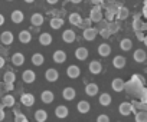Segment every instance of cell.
<instances>
[{
    "label": "cell",
    "instance_id": "31",
    "mask_svg": "<svg viewBox=\"0 0 147 122\" xmlns=\"http://www.w3.org/2000/svg\"><path fill=\"white\" fill-rule=\"evenodd\" d=\"M35 119H36L38 122H45V121L48 119V112L43 111V109H38V111L35 112Z\"/></svg>",
    "mask_w": 147,
    "mask_h": 122
},
{
    "label": "cell",
    "instance_id": "44",
    "mask_svg": "<svg viewBox=\"0 0 147 122\" xmlns=\"http://www.w3.org/2000/svg\"><path fill=\"white\" fill-rule=\"evenodd\" d=\"M97 121H98V122H108L110 118H108L107 115H100V116L97 118Z\"/></svg>",
    "mask_w": 147,
    "mask_h": 122
},
{
    "label": "cell",
    "instance_id": "52",
    "mask_svg": "<svg viewBox=\"0 0 147 122\" xmlns=\"http://www.w3.org/2000/svg\"><path fill=\"white\" fill-rule=\"evenodd\" d=\"M69 2H71V3H74V5H78V3H81V2H82V0H69Z\"/></svg>",
    "mask_w": 147,
    "mask_h": 122
},
{
    "label": "cell",
    "instance_id": "53",
    "mask_svg": "<svg viewBox=\"0 0 147 122\" xmlns=\"http://www.w3.org/2000/svg\"><path fill=\"white\" fill-rule=\"evenodd\" d=\"M0 109H5V103H3V102L0 103Z\"/></svg>",
    "mask_w": 147,
    "mask_h": 122
},
{
    "label": "cell",
    "instance_id": "41",
    "mask_svg": "<svg viewBox=\"0 0 147 122\" xmlns=\"http://www.w3.org/2000/svg\"><path fill=\"white\" fill-rule=\"evenodd\" d=\"M108 29L111 30V33H117V32H118V29H120V25H118V23H114V22H110Z\"/></svg>",
    "mask_w": 147,
    "mask_h": 122
},
{
    "label": "cell",
    "instance_id": "24",
    "mask_svg": "<svg viewBox=\"0 0 147 122\" xmlns=\"http://www.w3.org/2000/svg\"><path fill=\"white\" fill-rule=\"evenodd\" d=\"M75 57L78 60H85L88 57V49L87 47H78L75 50Z\"/></svg>",
    "mask_w": 147,
    "mask_h": 122
},
{
    "label": "cell",
    "instance_id": "2",
    "mask_svg": "<svg viewBox=\"0 0 147 122\" xmlns=\"http://www.w3.org/2000/svg\"><path fill=\"white\" fill-rule=\"evenodd\" d=\"M118 111H120V113H121V115L128 116V115L134 111V105H133V103H130V102H123V103H120Z\"/></svg>",
    "mask_w": 147,
    "mask_h": 122
},
{
    "label": "cell",
    "instance_id": "48",
    "mask_svg": "<svg viewBox=\"0 0 147 122\" xmlns=\"http://www.w3.org/2000/svg\"><path fill=\"white\" fill-rule=\"evenodd\" d=\"M143 15L147 17V2H144V7H143Z\"/></svg>",
    "mask_w": 147,
    "mask_h": 122
},
{
    "label": "cell",
    "instance_id": "20",
    "mask_svg": "<svg viewBox=\"0 0 147 122\" xmlns=\"http://www.w3.org/2000/svg\"><path fill=\"white\" fill-rule=\"evenodd\" d=\"M111 53V46L108 43H102L98 46V55L102 56V57H107L108 55Z\"/></svg>",
    "mask_w": 147,
    "mask_h": 122
},
{
    "label": "cell",
    "instance_id": "47",
    "mask_svg": "<svg viewBox=\"0 0 147 122\" xmlns=\"http://www.w3.org/2000/svg\"><path fill=\"white\" fill-rule=\"evenodd\" d=\"M5 89L12 91V89H13V83H5Z\"/></svg>",
    "mask_w": 147,
    "mask_h": 122
},
{
    "label": "cell",
    "instance_id": "10",
    "mask_svg": "<svg viewBox=\"0 0 147 122\" xmlns=\"http://www.w3.org/2000/svg\"><path fill=\"white\" fill-rule=\"evenodd\" d=\"M0 42L3 45H12L13 43V33L9 30H5L2 35H0Z\"/></svg>",
    "mask_w": 147,
    "mask_h": 122
},
{
    "label": "cell",
    "instance_id": "45",
    "mask_svg": "<svg viewBox=\"0 0 147 122\" xmlns=\"http://www.w3.org/2000/svg\"><path fill=\"white\" fill-rule=\"evenodd\" d=\"M136 36H137L138 40H144V39H146V36H144L143 32H136Z\"/></svg>",
    "mask_w": 147,
    "mask_h": 122
},
{
    "label": "cell",
    "instance_id": "30",
    "mask_svg": "<svg viewBox=\"0 0 147 122\" xmlns=\"http://www.w3.org/2000/svg\"><path fill=\"white\" fill-rule=\"evenodd\" d=\"M98 102H100V105H102V106H108V105L111 103V95H110V93H101L100 98H98Z\"/></svg>",
    "mask_w": 147,
    "mask_h": 122
},
{
    "label": "cell",
    "instance_id": "3",
    "mask_svg": "<svg viewBox=\"0 0 147 122\" xmlns=\"http://www.w3.org/2000/svg\"><path fill=\"white\" fill-rule=\"evenodd\" d=\"M133 29H134V32H144L147 29V25L136 15L134 16V20H133Z\"/></svg>",
    "mask_w": 147,
    "mask_h": 122
},
{
    "label": "cell",
    "instance_id": "43",
    "mask_svg": "<svg viewBox=\"0 0 147 122\" xmlns=\"http://www.w3.org/2000/svg\"><path fill=\"white\" fill-rule=\"evenodd\" d=\"M108 25H110V22L102 19L101 22H98V30H101V29H107V27H108Z\"/></svg>",
    "mask_w": 147,
    "mask_h": 122
},
{
    "label": "cell",
    "instance_id": "37",
    "mask_svg": "<svg viewBox=\"0 0 147 122\" xmlns=\"http://www.w3.org/2000/svg\"><path fill=\"white\" fill-rule=\"evenodd\" d=\"M136 122H147V111H140L136 113Z\"/></svg>",
    "mask_w": 147,
    "mask_h": 122
},
{
    "label": "cell",
    "instance_id": "22",
    "mask_svg": "<svg viewBox=\"0 0 147 122\" xmlns=\"http://www.w3.org/2000/svg\"><path fill=\"white\" fill-rule=\"evenodd\" d=\"M68 19H69V23L74 25V26H80L81 22H82V16L80 13H71Z\"/></svg>",
    "mask_w": 147,
    "mask_h": 122
},
{
    "label": "cell",
    "instance_id": "46",
    "mask_svg": "<svg viewBox=\"0 0 147 122\" xmlns=\"http://www.w3.org/2000/svg\"><path fill=\"white\" fill-rule=\"evenodd\" d=\"M5 118H6V115H5V111H3V109H0V122H2V121H5Z\"/></svg>",
    "mask_w": 147,
    "mask_h": 122
},
{
    "label": "cell",
    "instance_id": "32",
    "mask_svg": "<svg viewBox=\"0 0 147 122\" xmlns=\"http://www.w3.org/2000/svg\"><path fill=\"white\" fill-rule=\"evenodd\" d=\"M77 109H78L80 113H87L90 111V103L87 101H80L78 105H77Z\"/></svg>",
    "mask_w": 147,
    "mask_h": 122
},
{
    "label": "cell",
    "instance_id": "34",
    "mask_svg": "<svg viewBox=\"0 0 147 122\" xmlns=\"http://www.w3.org/2000/svg\"><path fill=\"white\" fill-rule=\"evenodd\" d=\"M120 47H121V50H124V52H127V50H130L131 47H133V42L130 40V39H123L121 42H120Z\"/></svg>",
    "mask_w": 147,
    "mask_h": 122
},
{
    "label": "cell",
    "instance_id": "58",
    "mask_svg": "<svg viewBox=\"0 0 147 122\" xmlns=\"http://www.w3.org/2000/svg\"><path fill=\"white\" fill-rule=\"evenodd\" d=\"M7 2H13V0H7Z\"/></svg>",
    "mask_w": 147,
    "mask_h": 122
},
{
    "label": "cell",
    "instance_id": "17",
    "mask_svg": "<svg viewBox=\"0 0 147 122\" xmlns=\"http://www.w3.org/2000/svg\"><path fill=\"white\" fill-rule=\"evenodd\" d=\"M52 57H53V62H56V63H63L65 60H66V53H65L63 50H55Z\"/></svg>",
    "mask_w": 147,
    "mask_h": 122
},
{
    "label": "cell",
    "instance_id": "26",
    "mask_svg": "<svg viewBox=\"0 0 147 122\" xmlns=\"http://www.w3.org/2000/svg\"><path fill=\"white\" fill-rule=\"evenodd\" d=\"M43 62H45V57H43L42 53H33L32 55V63L35 66H42Z\"/></svg>",
    "mask_w": 147,
    "mask_h": 122
},
{
    "label": "cell",
    "instance_id": "36",
    "mask_svg": "<svg viewBox=\"0 0 147 122\" xmlns=\"http://www.w3.org/2000/svg\"><path fill=\"white\" fill-rule=\"evenodd\" d=\"M2 102L5 103V106L10 108V106H13V105H15V98H13L12 95H5V98L2 99Z\"/></svg>",
    "mask_w": 147,
    "mask_h": 122
},
{
    "label": "cell",
    "instance_id": "56",
    "mask_svg": "<svg viewBox=\"0 0 147 122\" xmlns=\"http://www.w3.org/2000/svg\"><path fill=\"white\" fill-rule=\"evenodd\" d=\"M143 42H144V45H146V46H147V36H146V39H144V40H143Z\"/></svg>",
    "mask_w": 147,
    "mask_h": 122
},
{
    "label": "cell",
    "instance_id": "40",
    "mask_svg": "<svg viewBox=\"0 0 147 122\" xmlns=\"http://www.w3.org/2000/svg\"><path fill=\"white\" fill-rule=\"evenodd\" d=\"M91 22H92V20H91L90 17H88V19H82V22H81V25H80V27H82V29L85 30V29H88V27H91Z\"/></svg>",
    "mask_w": 147,
    "mask_h": 122
},
{
    "label": "cell",
    "instance_id": "15",
    "mask_svg": "<svg viewBox=\"0 0 147 122\" xmlns=\"http://www.w3.org/2000/svg\"><path fill=\"white\" fill-rule=\"evenodd\" d=\"M20 102H22V105H25V106H32V105L35 103V96H33L32 93H23L22 98H20Z\"/></svg>",
    "mask_w": 147,
    "mask_h": 122
},
{
    "label": "cell",
    "instance_id": "39",
    "mask_svg": "<svg viewBox=\"0 0 147 122\" xmlns=\"http://www.w3.org/2000/svg\"><path fill=\"white\" fill-rule=\"evenodd\" d=\"M115 16H117V15H115V13H113L111 10H105V15H104V19H105V20H108V22H113Z\"/></svg>",
    "mask_w": 147,
    "mask_h": 122
},
{
    "label": "cell",
    "instance_id": "14",
    "mask_svg": "<svg viewBox=\"0 0 147 122\" xmlns=\"http://www.w3.org/2000/svg\"><path fill=\"white\" fill-rule=\"evenodd\" d=\"M68 113H69V109H68L66 106H63V105H59V106H56V109H55V115H56V118H59V119H65V118L68 116Z\"/></svg>",
    "mask_w": 147,
    "mask_h": 122
},
{
    "label": "cell",
    "instance_id": "21",
    "mask_svg": "<svg viewBox=\"0 0 147 122\" xmlns=\"http://www.w3.org/2000/svg\"><path fill=\"white\" fill-rule=\"evenodd\" d=\"M10 19H12V22L13 23H22L23 22V19H25V15H23V12H20V10H15V12H12V16H10Z\"/></svg>",
    "mask_w": 147,
    "mask_h": 122
},
{
    "label": "cell",
    "instance_id": "9",
    "mask_svg": "<svg viewBox=\"0 0 147 122\" xmlns=\"http://www.w3.org/2000/svg\"><path fill=\"white\" fill-rule=\"evenodd\" d=\"M75 95H77L75 89L71 88V86H66V88L62 91V98H63L65 101H72L74 98H75Z\"/></svg>",
    "mask_w": 147,
    "mask_h": 122
},
{
    "label": "cell",
    "instance_id": "33",
    "mask_svg": "<svg viewBox=\"0 0 147 122\" xmlns=\"http://www.w3.org/2000/svg\"><path fill=\"white\" fill-rule=\"evenodd\" d=\"M128 15H130L128 9L124 7V6H120V10H118V13H117V17H118L120 20H125V19L128 17Z\"/></svg>",
    "mask_w": 147,
    "mask_h": 122
},
{
    "label": "cell",
    "instance_id": "29",
    "mask_svg": "<svg viewBox=\"0 0 147 122\" xmlns=\"http://www.w3.org/2000/svg\"><path fill=\"white\" fill-rule=\"evenodd\" d=\"M39 43H40L42 46H49V45L52 43V36H51L49 33H42V35L39 36Z\"/></svg>",
    "mask_w": 147,
    "mask_h": 122
},
{
    "label": "cell",
    "instance_id": "13",
    "mask_svg": "<svg viewBox=\"0 0 147 122\" xmlns=\"http://www.w3.org/2000/svg\"><path fill=\"white\" fill-rule=\"evenodd\" d=\"M125 63H127V60H125V57L121 56V55H118V56H115V57L113 59V65H114L115 69H123V68L125 66Z\"/></svg>",
    "mask_w": 147,
    "mask_h": 122
},
{
    "label": "cell",
    "instance_id": "25",
    "mask_svg": "<svg viewBox=\"0 0 147 122\" xmlns=\"http://www.w3.org/2000/svg\"><path fill=\"white\" fill-rule=\"evenodd\" d=\"M85 93L88 96H95L98 93V85L97 83H88L85 86Z\"/></svg>",
    "mask_w": 147,
    "mask_h": 122
},
{
    "label": "cell",
    "instance_id": "38",
    "mask_svg": "<svg viewBox=\"0 0 147 122\" xmlns=\"http://www.w3.org/2000/svg\"><path fill=\"white\" fill-rule=\"evenodd\" d=\"M98 33H100V36L102 37V39H108L113 33H111V30L107 27V29H101V30H98Z\"/></svg>",
    "mask_w": 147,
    "mask_h": 122
},
{
    "label": "cell",
    "instance_id": "55",
    "mask_svg": "<svg viewBox=\"0 0 147 122\" xmlns=\"http://www.w3.org/2000/svg\"><path fill=\"white\" fill-rule=\"evenodd\" d=\"M90 2H92L94 5H98V2H97V0H90Z\"/></svg>",
    "mask_w": 147,
    "mask_h": 122
},
{
    "label": "cell",
    "instance_id": "8",
    "mask_svg": "<svg viewBox=\"0 0 147 122\" xmlns=\"http://www.w3.org/2000/svg\"><path fill=\"white\" fill-rule=\"evenodd\" d=\"M22 79H23L25 83H33L35 79H36V73H35L33 71L28 69V71H25V72L22 73Z\"/></svg>",
    "mask_w": 147,
    "mask_h": 122
},
{
    "label": "cell",
    "instance_id": "16",
    "mask_svg": "<svg viewBox=\"0 0 147 122\" xmlns=\"http://www.w3.org/2000/svg\"><path fill=\"white\" fill-rule=\"evenodd\" d=\"M12 63H13L15 66H22V65L25 63V56H23V53L16 52V53L12 56Z\"/></svg>",
    "mask_w": 147,
    "mask_h": 122
},
{
    "label": "cell",
    "instance_id": "35",
    "mask_svg": "<svg viewBox=\"0 0 147 122\" xmlns=\"http://www.w3.org/2000/svg\"><path fill=\"white\" fill-rule=\"evenodd\" d=\"M15 81H16V76H15V73L13 72H6L5 75H3V82L5 83H15Z\"/></svg>",
    "mask_w": 147,
    "mask_h": 122
},
{
    "label": "cell",
    "instance_id": "27",
    "mask_svg": "<svg viewBox=\"0 0 147 122\" xmlns=\"http://www.w3.org/2000/svg\"><path fill=\"white\" fill-rule=\"evenodd\" d=\"M53 93L51 92V91H43L42 92V95H40V99H42V102L43 103H52L53 102Z\"/></svg>",
    "mask_w": 147,
    "mask_h": 122
},
{
    "label": "cell",
    "instance_id": "42",
    "mask_svg": "<svg viewBox=\"0 0 147 122\" xmlns=\"http://www.w3.org/2000/svg\"><path fill=\"white\" fill-rule=\"evenodd\" d=\"M15 122H28V118L22 113H16L15 115Z\"/></svg>",
    "mask_w": 147,
    "mask_h": 122
},
{
    "label": "cell",
    "instance_id": "57",
    "mask_svg": "<svg viewBox=\"0 0 147 122\" xmlns=\"http://www.w3.org/2000/svg\"><path fill=\"white\" fill-rule=\"evenodd\" d=\"M97 2H98V3H102V2H104V0H97Z\"/></svg>",
    "mask_w": 147,
    "mask_h": 122
},
{
    "label": "cell",
    "instance_id": "1",
    "mask_svg": "<svg viewBox=\"0 0 147 122\" xmlns=\"http://www.w3.org/2000/svg\"><path fill=\"white\" fill-rule=\"evenodd\" d=\"M90 19L92 20V22H95V23H98V22H101L104 17H102V10H101V7L100 6H94L92 9H91V12H90Z\"/></svg>",
    "mask_w": 147,
    "mask_h": 122
},
{
    "label": "cell",
    "instance_id": "50",
    "mask_svg": "<svg viewBox=\"0 0 147 122\" xmlns=\"http://www.w3.org/2000/svg\"><path fill=\"white\" fill-rule=\"evenodd\" d=\"M46 2H48L49 5H56V3L59 2V0H46Z\"/></svg>",
    "mask_w": 147,
    "mask_h": 122
},
{
    "label": "cell",
    "instance_id": "11",
    "mask_svg": "<svg viewBox=\"0 0 147 122\" xmlns=\"http://www.w3.org/2000/svg\"><path fill=\"white\" fill-rule=\"evenodd\" d=\"M45 78H46V81H48V82H56V81H58V78H59V72H58L56 69L51 68V69H48V71H46Z\"/></svg>",
    "mask_w": 147,
    "mask_h": 122
},
{
    "label": "cell",
    "instance_id": "19",
    "mask_svg": "<svg viewBox=\"0 0 147 122\" xmlns=\"http://www.w3.org/2000/svg\"><path fill=\"white\" fill-rule=\"evenodd\" d=\"M30 22H32V25L33 26H42L43 25V22H45V17L40 15V13H33L32 15V17H30Z\"/></svg>",
    "mask_w": 147,
    "mask_h": 122
},
{
    "label": "cell",
    "instance_id": "18",
    "mask_svg": "<svg viewBox=\"0 0 147 122\" xmlns=\"http://www.w3.org/2000/svg\"><path fill=\"white\" fill-rule=\"evenodd\" d=\"M133 57H134V60H136V62L141 63V62H144V60H146L147 55H146V52H144L143 49H137V50H134V53H133Z\"/></svg>",
    "mask_w": 147,
    "mask_h": 122
},
{
    "label": "cell",
    "instance_id": "49",
    "mask_svg": "<svg viewBox=\"0 0 147 122\" xmlns=\"http://www.w3.org/2000/svg\"><path fill=\"white\" fill-rule=\"evenodd\" d=\"M5 66V57L3 56H0V69H2Z\"/></svg>",
    "mask_w": 147,
    "mask_h": 122
},
{
    "label": "cell",
    "instance_id": "7",
    "mask_svg": "<svg viewBox=\"0 0 147 122\" xmlns=\"http://www.w3.org/2000/svg\"><path fill=\"white\" fill-rule=\"evenodd\" d=\"M88 69L92 75H100L102 72V65L98 62V60H92V62L88 65Z\"/></svg>",
    "mask_w": 147,
    "mask_h": 122
},
{
    "label": "cell",
    "instance_id": "12",
    "mask_svg": "<svg viewBox=\"0 0 147 122\" xmlns=\"http://www.w3.org/2000/svg\"><path fill=\"white\" fill-rule=\"evenodd\" d=\"M111 88H113V91H115V92H123L124 88H125V83H124L123 79L115 78V79L111 82Z\"/></svg>",
    "mask_w": 147,
    "mask_h": 122
},
{
    "label": "cell",
    "instance_id": "51",
    "mask_svg": "<svg viewBox=\"0 0 147 122\" xmlns=\"http://www.w3.org/2000/svg\"><path fill=\"white\" fill-rule=\"evenodd\" d=\"M3 23H5V16H3V15H0V26H2Z\"/></svg>",
    "mask_w": 147,
    "mask_h": 122
},
{
    "label": "cell",
    "instance_id": "28",
    "mask_svg": "<svg viewBox=\"0 0 147 122\" xmlns=\"http://www.w3.org/2000/svg\"><path fill=\"white\" fill-rule=\"evenodd\" d=\"M19 40L22 42V43H29L30 40H32V35H30V32L29 30H22L20 33H19Z\"/></svg>",
    "mask_w": 147,
    "mask_h": 122
},
{
    "label": "cell",
    "instance_id": "6",
    "mask_svg": "<svg viewBox=\"0 0 147 122\" xmlns=\"http://www.w3.org/2000/svg\"><path fill=\"white\" fill-rule=\"evenodd\" d=\"M66 75H68L71 79H77V78L81 75V69H80V66H77V65H71V66H68V69H66Z\"/></svg>",
    "mask_w": 147,
    "mask_h": 122
},
{
    "label": "cell",
    "instance_id": "54",
    "mask_svg": "<svg viewBox=\"0 0 147 122\" xmlns=\"http://www.w3.org/2000/svg\"><path fill=\"white\" fill-rule=\"evenodd\" d=\"M25 2H26V3H33L35 0H25Z\"/></svg>",
    "mask_w": 147,
    "mask_h": 122
},
{
    "label": "cell",
    "instance_id": "23",
    "mask_svg": "<svg viewBox=\"0 0 147 122\" xmlns=\"http://www.w3.org/2000/svg\"><path fill=\"white\" fill-rule=\"evenodd\" d=\"M49 25H51V27L55 29V30H56V29H61V27L63 26V19L59 17V16H55V17L51 19V23H49Z\"/></svg>",
    "mask_w": 147,
    "mask_h": 122
},
{
    "label": "cell",
    "instance_id": "4",
    "mask_svg": "<svg viewBox=\"0 0 147 122\" xmlns=\"http://www.w3.org/2000/svg\"><path fill=\"white\" fill-rule=\"evenodd\" d=\"M97 35H98V29H95V27H88V29H85L84 33H82L84 39L88 40V42H92V40L97 37Z\"/></svg>",
    "mask_w": 147,
    "mask_h": 122
},
{
    "label": "cell",
    "instance_id": "5",
    "mask_svg": "<svg viewBox=\"0 0 147 122\" xmlns=\"http://www.w3.org/2000/svg\"><path fill=\"white\" fill-rule=\"evenodd\" d=\"M75 39H77V35H75V32H74V30H71V29L63 30V33H62V40H63L65 43H74V42H75Z\"/></svg>",
    "mask_w": 147,
    "mask_h": 122
}]
</instances>
